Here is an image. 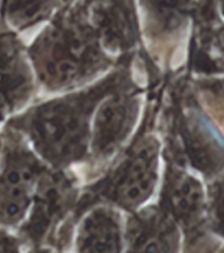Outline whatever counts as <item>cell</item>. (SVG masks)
Returning <instances> with one entry per match:
<instances>
[{"label":"cell","instance_id":"obj_3","mask_svg":"<svg viewBox=\"0 0 224 253\" xmlns=\"http://www.w3.org/2000/svg\"><path fill=\"white\" fill-rule=\"evenodd\" d=\"M81 186L75 169L47 168L38 181L28 216L16 230L24 248L43 247L59 252L73 248Z\"/></svg>","mask_w":224,"mask_h":253},{"label":"cell","instance_id":"obj_15","mask_svg":"<svg viewBox=\"0 0 224 253\" xmlns=\"http://www.w3.org/2000/svg\"><path fill=\"white\" fill-rule=\"evenodd\" d=\"M77 1H80V0H62V3H63V5H70V4H75V3H77Z\"/></svg>","mask_w":224,"mask_h":253},{"label":"cell","instance_id":"obj_8","mask_svg":"<svg viewBox=\"0 0 224 253\" xmlns=\"http://www.w3.org/2000/svg\"><path fill=\"white\" fill-rule=\"evenodd\" d=\"M88 21L112 57H119L137 42L133 0H80Z\"/></svg>","mask_w":224,"mask_h":253},{"label":"cell","instance_id":"obj_4","mask_svg":"<svg viewBox=\"0 0 224 253\" xmlns=\"http://www.w3.org/2000/svg\"><path fill=\"white\" fill-rule=\"evenodd\" d=\"M157 144L151 136L138 142L121 160L114 162L100 177L81 186L79 216L92 205L104 202L126 211H135L149 200L156 182Z\"/></svg>","mask_w":224,"mask_h":253},{"label":"cell","instance_id":"obj_1","mask_svg":"<svg viewBox=\"0 0 224 253\" xmlns=\"http://www.w3.org/2000/svg\"><path fill=\"white\" fill-rule=\"evenodd\" d=\"M123 82L125 74L113 70L89 85L36 100L4 126L20 132L49 167L76 169L87 160L96 108Z\"/></svg>","mask_w":224,"mask_h":253},{"label":"cell","instance_id":"obj_9","mask_svg":"<svg viewBox=\"0 0 224 253\" xmlns=\"http://www.w3.org/2000/svg\"><path fill=\"white\" fill-rule=\"evenodd\" d=\"M125 247V223L117 208L99 202L80 216L73 240L75 253H123Z\"/></svg>","mask_w":224,"mask_h":253},{"label":"cell","instance_id":"obj_12","mask_svg":"<svg viewBox=\"0 0 224 253\" xmlns=\"http://www.w3.org/2000/svg\"><path fill=\"white\" fill-rule=\"evenodd\" d=\"M171 202L177 218L187 224L195 222L203 206L201 188L193 178L180 177L171 189Z\"/></svg>","mask_w":224,"mask_h":253},{"label":"cell","instance_id":"obj_14","mask_svg":"<svg viewBox=\"0 0 224 253\" xmlns=\"http://www.w3.org/2000/svg\"><path fill=\"white\" fill-rule=\"evenodd\" d=\"M24 253H66V252H59V251L51 250V248H28Z\"/></svg>","mask_w":224,"mask_h":253},{"label":"cell","instance_id":"obj_11","mask_svg":"<svg viewBox=\"0 0 224 253\" xmlns=\"http://www.w3.org/2000/svg\"><path fill=\"white\" fill-rule=\"evenodd\" d=\"M62 0H0V23L17 34L45 25L61 8Z\"/></svg>","mask_w":224,"mask_h":253},{"label":"cell","instance_id":"obj_13","mask_svg":"<svg viewBox=\"0 0 224 253\" xmlns=\"http://www.w3.org/2000/svg\"><path fill=\"white\" fill-rule=\"evenodd\" d=\"M214 222L217 223L219 231L224 234V190L217 193L215 202H214Z\"/></svg>","mask_w":224,"mask_h":253},{"label":"cell","instance_id":"obj_10","mask_svg":"<svg viewBox=\"0 0 224 253\" xmlns=\"http://www.w3.org/2000/svg\"><path fill=\"white\" fill-rule=\"evenodd\" d=\"M127 253H176L179 236L175 224L156 211L137 212L125 223Z\"/></svg>","mask_w":224,"mask_h":253},{"label":"cell","instance_id":"obj_7","mask_svg":"<svg viewBox=\"0 0 224 253\" xmlns=\"http://www.w3.org/2000/svg\"><path fill=\"white\" fill-rule=\"evenodd\" d=\"M38 91L27 45L0 23V131L9 118L36 101Z\"/></svg>","mask_w":224,"mask_h":253},{"label":"cell","instance_id":"obj_2","mask_svg":"<svg viewBox=\"0 0 224 253\" xmlns=\"http://www.w3.org/2000/svg\"><path fill=\"white\" fill-rule=\"evenodd\" d=\"M27 53L38 89L47 95L89 85L113 71L115 64L79 1L63 5L27 45Z\"/></svg>","mask_w":224,"mask_h":253},{"label":"cell","instance_id":"obj_6","mask_svg":"<svg viewBox=\"0 0 224 253\" xmlns=\"http://www.w3.org/2000/svg\"><path fill=\"white\" fill-rule=\"evenodd\" d=\"M138 112V96L125 82L100 101L92 118L87 160L80 167L81 173L77 174L83 185L100 177L115 162L133 132Z\"/></svg>","mask_w":224,"mask_h":253},{"label":"cell","instance_id":"obj_5","mask_svg":"<svg viewBox=\"0 0 224 253\" xmlns=\"http://www.w3.org/2000/svg\"><path fill=\"white\" fill-rule=\"evenodd\" d=\"M49 166L20 132L0 131V228L17 230L31 210L36 188Z\"/></svg>","mask_w":224,"mask_h":253}]
</instances>
